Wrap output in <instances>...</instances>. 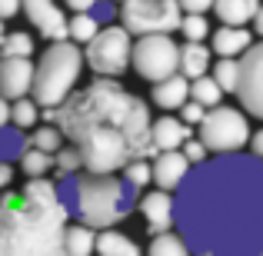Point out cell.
<instances>
[{
    "mask_svg": "<svg viewBox=\"0 0 263 256\" xmlns=\"http://www.w3.org/2000/svg\"><path fill=\"white\" fill-rule=\"evenodd\" d=\"M147 256H190V250H186L183 237L174 230L167 233H157V237H150V250Z\"/></svg>",
    "mask_w": 263,
    "mask_h": 256,
    "instance_id": "24",
    "label": "cell"
},
{
    "mask_svg": "<svg viewBox=\"0 0 263 256\" xmlns=\"http://www.w3.org/2000/svg\"><path fill=\"white\" fill-rule=\"evenodd\" d=\"M97 250V230L87 223H73L64 230V253L67 256H93Z\"/></svg>",
    "mask_w": 263,
    "mask_h": 256,
    "instance_id": "21",
    "label": "cell"
},
{
    "mask_svg": "<svg viewBox=\"0 0 263 256\" xmlns=\"http://www.w3.org/2000/svg\"><path fill=\"white\" fill-rule=\"evenodd\" d=\"M30 147V140L24 136V130L13 127V123H7V127H0V160H20V153Z\"/></svg>",
    "mask_w": 263,
    "mask_h": 256,
    "instance_id": "22",
    "label": "cell"
},
{
    "mask_svg": "<svg viewBox=\"0 0 263 256\" xmlns=\"http://www.w3.org/2000/svg\"><path fill=\"white\" fill-rule=\"evenodd\" d=\"M97 4H100V0H67V7H70L73 13H90Z\"/></svg>",
    "mask_w": 263,
    "mask_h": 256,
    "instance_id": "38",
    "label": "cell"
},
{
    "mask_svg": "<svg viewBox=\"0 0 263 256\" xmlns=\"http://www.w3.org/2000/svg\"><path fill=\"white\" fill-rule=\"evenodd\" d=\"M250 24H253V30H257V33H260V37H263V4H260V10H257V17H253V20H250Z\"/></svg>",
    "mask_w": 263,
    "mask_h": 256,
    "instance_id": "42",
    "label": "cell"
},
{
    "mask_svg": "<svg viewBox=\"0 0 263 256\" xmlns=\"http://www.w3.org/2000/svg\"><path fill=\"white\" fill-rule=\"evenodd\" d=\"M80 73H84V53L73 40H50L40 64H33V103L44 110H57L67 96L73 93Z\"/></svg>",
    "mask_w": 263,
    "mask_h": 256,
    "instance_id": "5",
    "label": "cell"
},
{
    "mask_svg": "<svg viewBox=\"0 0 263 256\" xmlns=\"http://www.w3.org/2000/svg\"><path fill=\"white\" fill-rule=\"evenodd\" d=\"M93 253H100V256H143L140 246H137L127 233L114 230V226L97 233V250Z\"/></svg>",
    "mask_w": 263,
    "mask_h": 256,
    "instance_id": "19",
    "label": "cell"
},
{
    "mask_svg": "<svg viewBox=\"0 0 263 256\" xmlns=\"http://www.w3.org/2000/svg\"><path fill=\"white\" fill-rule=\"evenodd\" d=\"M33 53V37L24 30H13L4 37V44H0V57H30Z\"/></svg>",
    "mask_w": 263,
    "mask_h": 256,
    "instance_id": "29",
    "label": "cell"
},
{
    "mask_svg": "<svg viewBox=\"0 0 263 256\" xmlns=\"http://www.w3.org/2000/svg\"><path fill=\"white\" fill-rule=\"evenodd\" d=\"M140 213L143 220H147V233L150 237H157V233H167L174 230V196H170V190H150L140 196Z\"/></svg>",
    "mask_w": 263,
    "mask_h": 256,
    "instance_id": "13",
    "label": "cell"
},
{
    "mask_svg": "<svg viewBox=\"0 0 263 256\" xmlns=\"http://www.w3.org/2000/svg\"><path fill=\"white\" fill-rule=\"evenodd\" d=\"M180 153L190 160V167H197V163H203V160H206V147H203L200 140H186L183 147H180Z\"/></svg>",
    "mask_w": 263,
    "mask_h": 256,
    "instance_id": "35",
    "label": "cell"
},
{
    "mask_svg": "<svg viewBox=\"0 0 263 256\" xmlns=\"http://www.w3.org/2000/svg\"><path fill=\"white\" fill-rule=\"evenodd\" d=\"M130 47H134V40H130V33L123 30V27H103V30H97L93 37L87 40L84 64L97 77L114 80V77H120V73H127Z\"/></svg>",
    "mask_w": 263,
    "mask_h": 256,
    "instance_id": "9",
    "label": "cell"
},
{
    "mask_svg": "<svg viewBox=\"0 0 263 256\" xmlns=\"http://www.w3.org/2000/svg\"><path fill=\"white\" fill-rule=\"evenodd\" d=\"M237 73H240L237 57H220L217 64H213V73H210V77L217 80V87L223 90V93H233V90H237Z\"/></svg>",
    "mask_w": 263,
    "mask_h": 256,
    "instance_id": "27",
    "label": "cell"
},
{
    "mask_svg": "<svg viewBox=\"0 0 263 256\" xmlns=\"http://www.w3.org/2000/svg\"><path fill=\"white\" fill-rule=\"evenodd\" d=\"M37 116H40V107L33 103V96L10 100V123H13V127L27 130V127H33V123H37Z\"/></svg>",
    "mask_w": 263,
    "mask_h": 256,
    "instance_id": "26",
    "label": "cell"
},
{
    "mask_svg": "<svg viewBox=\"0 0 263 256\" xmlns=\"http://www.w3.org/2000/svg\"><path fill=\"white\" fill-rule=\"evenodd\" d=\"M253 37L247 33V27H220V30L210 33V50L217 53V57H243L247 50H250Z\"/></svg>",
    "mask_w": 263,
    "mask_h": 256,
    "instance_id": "17",
    "label": "cell"
},
{
    "mask_svg": "<svg viewBox=\"0 0 263 256\" xmlns=\"http://www.w3.org/2000/svg\"><path fill=\"white\" fill-rule=\"evenodd\" d=\"M123 180H127L130 186H137V190H143V186L154 180V170H150L147 160H134V163H127V167H123Z\"/></svg>",
    "mask_w": 263,
    "mask_h": 256,
    "instance_id": "33",
    "label": "cell"
},
{
    "mask_svg": "<svg viewBox=\"0 0 263 256\" xmlns=\"http://www.w3.org/2000/svg\"><path fill=\"white\" fill-rule=\"evenodd\" d=\"M13 180V170H10V163H4L0 160V186H7Z\"/></svg>",
    "mask_w": 263,
    "mask_h": 256,
    "instance_id": "41",
    "label": "cell"
},
{
    "mask_svg": "<svg viewBox=\"0 0 263 256\" xmlns=\"http://www.w3.org/2000/svg\"><path fill=\"white\" fill-rule=\"evenodd\" d=\"M120 27L130 37L180 30L177 0H120Z\"/></svg>",
    "mask_w": 263,
    "mask_h": 256,
    "instance_id": "7",
    "label": "cell"
},
{
    "mask_svg": "<svg viewBox=\"0 0 263 256\" xmlns=\"http://www.w3.org/2000/svg\"><path fill=\"white\" fill-rule=\"evenodd\" d=\"M206 67H210V47L186 40V44L180 47V73H183L186 80H193V77H203Z\"/></svg>",
    "mask_w": 263,
    "mask_h": 256,
    "instance_id": "20",
    "label": "cell"
},
{
    "mask_svg": "<svg viewBox=\"0 0 263 256\" xmlns=\"http://www.w3.org/2000/svg\"><path fill=\"white\" fill-rule=\"evenodd\" d=\"M180 4V10H186V13H206V10H213V0H177Z\"/></svg>",
    "mask_w": 263,
    "mask_h": 256,
    "instance_id": "36",
    "label": "cell"
},
{
    "mask_svg": "<svg viewBox=\"0 0 263 256\" xmlns=\"http://www.w3.org/2000/svg\"><path fill=\"white\" fill-rule=\"evenodd\" d=\"M20 10L27 13L40 37L47 40H70L67 37V17L53 0H20Z\"/></svg>",
    "mask_w": 263,
    "mask_h": 256,
    "instance_id": "11",
    "label": "cell"
},
{
    "mask_svg": "<svg viewBox=\"0 0 263 256\" xmlns=\"http://www.w3.org/2000/svg\"><path fill=\"white\" fill-rule=\"evenodd\" d=\"M67 210L47 176H30L20 193L0 196V256H67Z\"/></svg>",
    "mask_w": 263,
    "mask_h": 256,
    "instance_id": "3",
    "label": "cell"
},
{
    "mask_svg": "<svg viewBox=\"0 0 263 256\" xmlns=\"http://www.w3.org/2000/svg\"><path fill=\"white\" fill-rule=\"evenodd\" d=\"M240 73H237V100L243 107V113L260 116L263 120V40L250 44V50L243 57H237Z\"/></svg>",
    "mask_w": 263,
    "mask_h": 256,
    "instance_id": "10",
    "label": "cell"
},
{
    "mask_svg": "<svg viewBox=\"0 0 263 256\" xmlns=\"http://www.w3.org/2000/svg\"><path fill=\"white\" fill-rule=\"evenodd\" d=\"M150 100L160 110H180L186 100H190V80L183 73H174L167 80H157L154 90H150Z\"/></svg>",
    "mask_w": 263,
    "mask_h": 256,
    "instance_id": "16",
    "label": "cell"
},
{
    "mask_svg": "<svg viewBox=\"0 0 263 256\" xmlns=\"http://www.w3.org/2000/svg\"><path fill=\"white\" fill-rule=\"evenodd\" d=\"M20 13V0H0V20H10Z\"/></svg>",
    "mask_w": 263,
    "mask_h": 256,
    "instance_id": "37",
    "label": "cell"
},
{
    "mask_svg": "<svg viewBox=\"0 0 263 256\" xmlns=\"http://www.w3.org/2000/svg\"><path fill=\"white\" fill-rule=\"evenodd\" d=\"M130 67L150 84L174 77L180 73V44L170 33H147L130 47Z\"/></svg>",
    "mask_w": 263,
    "mask_h": 256,
    "instance_id": "8",
    "label": "cell"
},
{
    "mask_svg": "<svg viewBox=\"0 0 263 256\" xmlns=\"http://www.w3.org/2000/svg\"><path fill=\"white\" fill-rule=\"evenodd\" d=\"M150 170H154V183L160 190H177L183 183V176L190 173V160L180 150H160Z\"/></svg>",
    "mask_w": 263,
    "mask_h": 256,
    "instance_id": "14",
    "label": "cell"
},
{
    "mask_svg": "<svg viewBox=\"0 0 263 256\" xmlns=\"http://www.w3.org/2000/svg\"><path fill=\"white\" fill-rule=\"evenodd\" d=\"M60 133L77 147L87 173H117L154 153L150 107L110 77H97L80 93H70L57 110H47Z\"/></svg>",
    "mask_w": 263,
    "mask_h": 256,
    "instance_id": "2",
    "label": "cell"
},
{
    "mask_svg": "<svg viewBox=\"0 0 263 256\" xmlns=\"http://www.w3.org/2000/svg\"><path fill=\"white\" fill-rule=\"evenodd\" d=\"M97 30H100V24H97L93 13H73V20H67V37L73 44H87Z\"/></svg>",
    "mask_w": 263,
    "mask_h": 256,
    "instance_id": "28",
    "label": "cell"
},
{
    "mask_svg": "<svg viewBox=\"0 0 263 256\" xmlns=\"http://www.w3.org/2000/svg\"><path fill=\"white\" fill-rule=\"evenodd\" d=\"M174 196V226L190 256H263V160L217 153L190 167Z\"/></svg>",
    "mask_w": 263,
    "mask_h": 256,
    "instance_id": "1",
    "label": "cell"
},
{
    "mask_svg": "<svg viewBox=\"0 0 263 256\" xmlns=\"http://www.w3.org/2000/svg\"><path fill=\"white\" fill-rule=\"evenodd\" d=\"M33 87V64L30 57H0V96L20 100Z\"/></svg>",
    "mask_w": 263,
    "mask_h": 256,
    "instance_id": "12",
    "label": "cell"
},
{
    "mask_svg": "<svg viewBox=\"0 0 263 256\" xmlns=\"http://www.w3.org/2000/svg\"><path fill=\"white\" fill-rule=\"evenodd\" d=\"M53 170H57L60 176H73V173H80V170H84L77 147H60L57 153H53Z\"/></svg>",
    "mask_w": 263,
    "mask_h": 256,
    "instance_id": "31",
    "label": "cell"
},
{
    "mask_svg": "<svg viewBox=\"0 0 263 256\" xmlns=\"http://www.w3.org/2000/svg\"><path fill=\"white\" fill-rule=\"evenodd\" d=\"M4 37H7V30H4V20H0V44H4Z\"/></svg>",
    "mask_w": 263,
    "mask_h": 256,
    "instance_id": "43",
    "label": "cell"
},
{
    "mask_svg": "<svg viewBox=\"0 0 263 256\" xmlns=\"http://www.w3.org/2000/svg\"><path fill=\"white\" fill-rule=\"evenodd\" d=\"M7 123H10V100L0 96V127H7Z\"/></svg>",
    "mask_w": 263,
    "mask_h": 256,
    "instance_id": "40",
    "label": "cell"
},
{
    "mask_svg": "<svg viewBox=\"0 0 263 256\" xmlns=\"http://www.w3.org/2000/svg\"><path fill=\"white\" fill-rule=\"evenodd\" d=\"M260 10V0H213V13L227 27H247Z\"/></svg>",
    "mask_w": 263,
    "mask_h": 256,
    "instance_id": "18",
    "label": "cell"
},
{
    "mask_svg": "<svg viewBox=\"0 0 263 256\" xmlns=\"http://www.w3.org/2000/svg\"><path fill=\"white\" fill-rule=\"evenodd\" d=\"M200 143L206 153H240L250 143V120L243 110L233 107H210L200 120Z\"/></svg>",
    "mask_w": 263,
    "mask_h": 256,
    "instance_id": "6",
    "label": "cell"
},
{
    "mask_svg": "<svg viewBox=\"0 0 263 256\" xmlns=\"http://www.w3.org/2000/svg\"><path fill=\"white\" fill-rule=\"evenodd\" d=\"M60 206L67 210V216H77L80 223L93 226V230H110L120 220H127L137 210V186H130L117 173H73L64 176V183L57 186Z\"/></svg>",
    "mask_w": 263,
    "mask_h": 256,
    "instance_id": "4",
    "label": "cell"
},
{
    "mask_svg": "<svg viewBox=\"0 0 263 256\" xmlns=\"http://www.w3.org/2000/svg\"><path fill=\"white\" fill-rule=\"evenodd\" d=\"M190 100H197L200 107L210 110V107H220L223 90L217 87V80H213V77H206V73H203V77H193L190 80Z\"/></svg>",
    "mask_w": 263,
    "mask_h": 256,
    "instance_id": "23",
    "label": "cell"
},
{
    "mask_svg": "<svg viewBox=\"0 0 263 256\" xmlns=\"http://www.w3.org/2000/svg\"><path fill=\"white\" fill-rule=\"evenodd\" d=\"M250 150H253V156H260V160H263V130L250 133Z\"/></svg>",
    "mask_w": 263,
    "mask_h": 256,
    "instance_id": "39",
    "label": "cell"
},
{
    "mask_svg": "<svg viewBox=\"0 0 263 256\" xmlns=\"http://www.w3.org/2000/svg\"><path fill=\"white\" fill-rule=\"evenodd\" d=\"M180 116H183L186 127H200V120L206 116V107H200L197 100H186L183 107H180Z\"/></svg>",
    "mask_w": 263,
    "mask_h": 256,
    "instance_id": "34",
    "label": "cell"
},
{
    "mask_svg": "<svg viewBox=\"0 0 263 256\" xmlns=\"http://www.w3.org/2000/svg\"><path fill=\"white\" fill-rule=\"evenodd\" d=\"M180 33L193 44H203L210 37V20L203 13H186V17H180Z\"/></svg>",
    "mask_w": 263,
    "mask_h": 256,
    "instance_id": "30",
    "label": "cell"
},
{
    "mask_svg": "<svg viewBox=\"0 0 263 256\" xmlns=\"http://www.w3.org/2000/svg\"><path fill=\"white\" fill-rule=\"evenodd\" d=\"M30 147L47 150V153H57V150L64 147V133H60V127H40L37 133L30 136Z\"/></svg>",
    "mask_w": 263,
    "mask_h": 256,
    "instance_id": "32",
    "label": "cell"
},
{
    "mask_svg": "<svg viewBox=\"0 0 263 256\" xmlns=\"http://www.w3.org/2000/svg\"><path fill=\"white\" fill-rule=\"evenodd\" d=\"M20 170H24L27 176H47V173L53 170V153L37 150V147H27L24 153H20Z\"/></svg>",
    "mask_w": 263,
    "mask_h": 256,
    "instance_id": "25",
    "label": "cell"
},
{
    "mask_svg": "<svg viewBox=\"0 0 263 256\" xmlns=\"http://www.w3.org/2000/svg\"><path fill=\"white\" fill-rule=\"evenodd\" d=\"M150 140H154V150H180L186 140H190V127L177 116H160V120L150 123Z\"/></svg>",
    "mask_w": 263,
    "mask_h": 256,
    "instance_id": "15",
    "label": "cell"
}]
</instances>
